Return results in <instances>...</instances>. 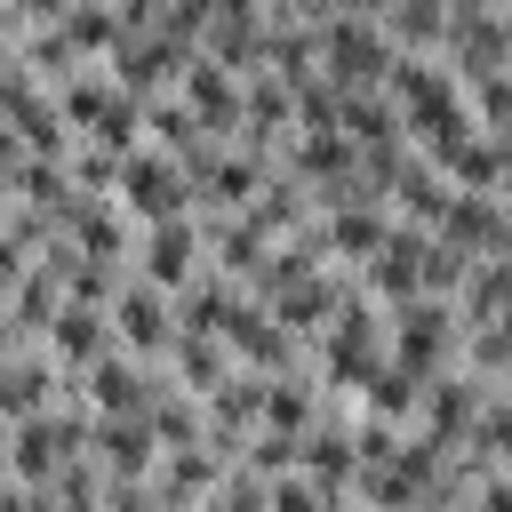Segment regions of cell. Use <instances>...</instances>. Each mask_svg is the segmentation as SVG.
<instances>
[{
    "label": "cell",
    "instance_id": "cell-9",
    "mask_svg": "<svg viewBox=\"0 0 512 512\" xmlns=\"http://www.w3.org/2000/svg\"><path fill=\"white\" fill-rule=\"evenodd\" d=\"M152 384H160V368H152V360H128L120 344L80 368V400H88L96 416H136V408L152 400Z\"/></svg>",
    "mask_w": 512,
    "mask_h": 512
},
{
    "label": "cell",
    "instance_id": "cell-3",
    "mask_svg": "<svg viewBox=\"0 0 512 512\" xmlns=\"http://www.w3.org/2000/svg\"><path fill=\"white\" fill-rule=\"evenodd\" d=\"M112 200H120L128 224H160V216H184V208H192V184H184V168H176L160 144H136V152L120 160Z\"/></svg>",
    "mask_w": 512,
    "mask_h": 512
},
{
    "label": "cell",
    "instance_id": "cell-29",
    "mask_svg": "<svg viewBox=\"0 0 512 512\" xmlns=\"http://www.w3.org/2000/svg\"><path fill=\"white\" fill-rule=\"evenodd\" d=\"M264 512H320V488L304 472H272L264 480Z\"/></svg>",
    "mask_w": 512,
    "mask_h": 512
},
{
    "label": "cell",
    "instance_id": "cell-23",
    "mask_svg": "<svg viewBox=\"0 0 512 512\" xmlns=\"http://www.w3.org/2000/svg\"><path fill=\"white\" fill-rule=\"evenodd\" d=\"M8 192H16L24 208H48V216L72 208V176H64V160H32V152H24V160L8 168Z\"/></svg>",
    "mask_w": 512,
    "mask_h": 512
},
{
    "label": "cell",
    "instance_id": "cell-28",
    "mask_svg": "<svg viewBox=\"0 0 512 512\" xmlns=\"http://www.w3.org/2000/svg\"><path fill=\"white\" fill-rule=\"evenodd\" d=\"M208 16H216V0H160V16H152V32H168V40H184V48H200V32H208Z\"/></svg>",
    "mask_w": 512,
    "mask_h": 512
},
{
    "label": "cell",
    "instance_id": "cell-1",
    "mask_svg": "<svg viewBox=\"0 0 512 512\" xmlns=\"http://www.w3.org/2000/svg\"><path fill=\"white\" fill-rule=\"evenodd\" d=\"M456 304L448 296H400L384 304V352L408 368V376H432V368H456Z\"/></svg>",
    "mask_w": 512,
    "mask_h": 512
},
{
    "label": "cell",
    "instance_id": "cell-15",
    "mask_svg": "<svg viewBox=\"0 0 512 512\" xmlns=\"http://www.w3.org/2000/svg\"><path fill=\"white\" fill-rule=\"evenodd\" d=\"M40 352H48L56 368H88L96 352H112V328H104V312H96V304H72V296H64V304H56V320L40 328Z\"/></svg>",
    "mask_w": 512,
    "mask_h": 512
},
{
    "label": "cell",
    "instance_id": "cell-34",
    "mask_svg": "<svg viewBox=\"0 0 512 512\" xmlns=\"http://www.w3.org/2000/svg\"><path fill=\"white\" fill-rule=\"evenodd\" d=\"M0 480H8V456H0Z\"/></svg>",
    "mask_w": 512,
    "mask_h": 512
},
{
    "label": "cell",
    "instance_id": "cell-17",
    "mask_svg": "<svg viewBox=\"0 0 512 512\" xmlns=\"http://www.w3.org/2000/svg\"><path fill=\"white\" fill-rule=\"evenodd\" d=\"M416 384H424V376H408L392 352H376V360L360 368V384H352V416H376V424H408V416H416Z\"/></svg>",
    "mask_w": 512,
    "mask_h": 512
},
{
    "label": "cell",
    "instance_id": "cell-16",
    "mask_svg": "<svg viewBox=\"0 0 512 512\" xmlns=\"http://www.w3.org/2000/svg\"><path fill=\"white\" fill-rule=\"evenodd\" d=\"M160 376L176 384V392H192V400H208L224 376H232V352H224V336H168V352H160Z\"/></svg>",
    "mask_w": 512,
    "mask_h": 512
},
{
    "label": "cell",
    "instance_id": "cell-8",
    "mask_svg": "<svg viewBox=\"0 0 512 512\" xmlns=\"http://www.w3.org/2000/svg\"><path fill=\"white\" fill-rule=\"evenodd\" d=\"M176 96H184V112H192L216 144L240 128V72H224L216 56H200V48H192V56H184V72H176Z\"/></svg>",
    "mask_w": 512,
    "mask_h": 512
},
{
    "label": "cell",
    "instance_id": "cell-24",
    "mask_svg": "<svg viewBox=\"0 0 512 512\" xmlns=\"http://www.w3.org/2000/svg\"><path fill=\"white\" fill-rule=\"evenodd\" d=\"M144 424H152V440L160 448H184V440H200V400L192 392H176L168 376L152 384V400H144Z\"/></svg>",
    "mask_w": 512,
    "mask_h": 512
},
{
    "label": "cell",
    "instance_id": "cell-32",
    "mask_svg": "<svg viewBox=\"0 0 512 512\" xmlns=\"http://www.w3.org/2000/svg\"><path fill=\"white\" fill-rule=\"evenodd\" d=\"M8 200H16V192H8V176H0V216H8Z\"/></svg>",
    "mask_w": 512,
    "mask_h": 512
},
{
    "label": "cell",
    "instance_id": "cell-31",
    "mask_svg": "<svg viewBox=\"0 0 512 512\" xmlns=\"http://www.w3.org/2000/svg\"><path fill=\"white\" fill-rule=\"evenodd\" d=\"M0 16H8L16 32H32V24H56V16H64V0H0Z\"/></svg>",
    "mask_w": 512,
    "mask_h": 512
},
{
    "label": "cell",
    "instance_id": "cell-13",
    "mask_svg": "<svg viewBox=\"0 0 512 512\" xmlns=\"http://www.w3.org/2000/svg\"><path fill=\"white\" fill-rule=\"evenodd\" d=\"M216 472H224V456H216L208 440H184V448H160V464H152L144 480L160 488V504H168V512H192V504L216 488Z\"/></svg>",
    "mask_w": 512,
    "mask_h": 512
},
{
    "label": "cell",
    "instance_id": "cell-5",
    "mask_svg": "<svg viewBox=\"0 0 512 512\" xmlns=\"http://www.w3.org/2000/svg\"><path fill=\"white\" fill-rule=\"evenodd\" d=\"M184 40H168V32H120L112 48H104V72H112V88L120 96H160V88H176V72H184Z\"/></svg>",
    "mask_w": 512,
    "mask_h": 512
},
{
    "label": "cell",
    "instance_id": "cell-20",
    "mask_svg": "<svg viewBox=\"0 0 512 512\" xmlns=\"http://www.w3.org/2000/svg\"><path fill=\"white\" fill-rule=\"evenodd\" d=\"M384 224H392V208L352 200V208H328V216H320V240H328V256H336V264H360V256L384 240Z\"/></svg>",
    "mask_w": 512,
    "mask_h": 512
},
{
    "label": "cell",
    "instance_id": "cell-10",
    "mask_svg": "<svg viewBox=\"0 0 512 512\" xmlns=\"http://www.w3.org/2000/svg\"><path fill=\"white\" fill-rule=\"evenodd\" d=\"M432 232H440L448 248H464V256H504V248H512L504 192H448V208H440Z\"/></svg>",
    "mask_w": 512,
    "mask_h": 512
},
{
    "label": "cell",
    "instance_id": "cell-2",
    "mask_svg": "<svg viewBox=\"0 0 512 512\" xmlns=\"http://www.w3.org/2000/svg\"><path fill=\"white\" fill-rule=\"evenodd\" d=\"M312 40H320V80L328 88H384L392 40L376 32V16H328Z\"/></svg>",
    "mask_w": 512,
    "mask_h": 512
},
{
    "label": "cell",
    "instance_id": "cell-26",
    "mask_svg": "<svg viewBox=\"0 0 512 512\" xmlns=\"http://www.w3.org/2000/svg\"><path fill=\"white\" fill-rule=\"evenodd\" d=\"M64 176H72V192H88V200H112V184H120V152H104V144H72L64 152Z\"/></svg>",
    "mask_w": 512,
    "mask_h": 512
},
{
    "label": "cell",
    "instance_id": "cell-12",
    "mask_svg": "<svg viewBox=\"0 0 512 512\" xmlns=\"http://www.w3.org/2000/svg\"><path fill=\"white\" fill-rule=\"evenodd\" d=\"M88 456L104 464V480H144V472L160 464V440H152L144 408H136V416H96V424H88Z\"/></svg>",
    "mask_w": 512,
    "mask_h": 512
},
{
    "label": "cell",
    "instance_id": "cell-21",
    "mask_svg": "<svg viewBox=\"0 0 512 512\" xmlns=\"http://www.w3.org/2000/svg\"><path fill=\"white\" fill-rule=\"evenodd\" d=\"M296 472H304L320 496H336V488L352 480V440H344L336 424H304V440H296Z\"/></svg>",
    "mask_w": 512,
    "mask_h": 512
},
{
    "label": "cell",
    "instance_id": "cell-11",
    "mask_svg": "<svg viewBox=\"0 0 512 512\" xmlns=\"http://www.w3.org/2000/svg\"><path fill=\"white\" fill-rule=\"evenodd\" d=\"M0 456H8V480H24V488H48V480H56V464H64L72 448H64L56 416H48V408H32V416H16V424L0 432Z\"/></svg>",
    "mask_w": 512,
    "mask_h": 512
},
{
    "label": "cell",
    "instance_id": "cell-4",
    "mask_svg": "<svg viewBox=\"0 0 512 512\" xmlns=\"http://www.w3.org/2000/svg\"><path fill=\"white\" fill-rule=\"evenodd\" d=\"M104 328H112V344L128 352V360H152L160 368V352H168V336H176V312H168V288H152V280H120L112 288V304H104Z\"/></svg>",
    "mask_w": 512,
    "mask_h": 512
},
{
    "label": "cell",
    "instance_id": "cell-30",
    "mask_svg": "<svg viewBox=\"0 0 512 512\" xmlns=\"http://www.w3.org/2000/svg\"><path fill=\"white\" fill-rule=\"evenodd\" d=\"M96 512H168L152 480H104V504Z\"/></svg>",
    "mask_w": 512,
    "mask_h": 512
},
{
    "label": "cell",
    "instance_id": "cell-22",
    "mask_svg": "<svg viewBox=\"0 0 512 512\" xmlns=\"http://www.w3.org/2000/svg\"><path fill=\"white\" fill-rule=\"evenodd\" d=\"M56 32H64V48H72L80 64H104V48L120 40V16H112V0H64Z\"/></svg>",
    "mask_w": 512,
    "mask_h": 512
},
{
    "label": "cell",
    "instance_id": "cell-33",
    "mask_svg": "<svg viewBox=\"0 0 512 512\" xmlns=\"http://www.w3.org/2000/svg\"><path fill=\"white\" fill-rule=\"evenodd\" d=\"M0 352H8V304H0Z\"/></svg>",
    "mask_w": 512,
    "mask_h": 512
},
{
    "label": "cell",
    "instance_id": "cell-25",
    "mask_svg": "<svg viewBox=\"0 0 512 512\" xmlns=\"http://www.w3.org/2000/svg\"><path fill=\"white\" fill-rule=\"evenodd\" d=\"M80 136H88V144H104V152H120V160H128V152H136V144H144V104H136V96H112V104H104V112H96V120H88V128H80Z\"/></svg>",
    "mask_w": 512,
    "mask_h": 512
},
{
    "label": "cell",
    "instance_id": "cell-18",
    "mask_svg": "<svg viewBox=\"0 0 512 512\" xmlns=\"http://www.w3.org/2000/svg\"><path fill=\"white\" fill-rule=\"evenodd\" d=\"M376 32L392 40V56H440L448 40V0H384Z\"/></svg>",
    "mask_w": 512,
    "mask_h": 512
},
{
    "label": "cell",
    "instance_id": "cell-6",
    "mask_svg": "<svg viewBox=\"0 0 512 512\" xmlns=\"http://www.w3.org/2000/svg\"><path fill=\"white\" fill-rule=\"evenodd\" d=\"M200 264H208V256H200V232H192V216L136 224V248H128V272H136V280H152V288H184Z\"/></svg>",
    "mask_w": 512,
    "mask_h": 512
},
{
    "label": "cell",
    "instance_id": "cell-27",
    "mask_svg": "<svg viewBox=\"0 0 512 512\" xmlns=\"http://www.w3.org/2000/svg\"><path fill=\"white\" fill-rule=\"evenodd\" d=\"M120 280H128V264H104V256H72V264H64V296H72V304H96V312L112 304Z\"/></svg>",
    "mask_w": 512,
    "mask_h": 512
},
{
    "label": "cell",
    "instance_id": "cell-14",
    "mask_svg": "<svg viewBox=\"0 0 512 512\" xmlns=\"http://www.w3.org/2000/svg\"><path fill=\"white\" fill-rule=\"evenodd\" d=\"M232 304H240V280H224L216 264H200L184 288H168V312H176L184 336H216V328L232 320Z\"/></svg>",
    "mask_w": 512,
    "mask_h": 512
},
{
    "label": "cell",
    "instance_id": "cell-19",
    "mask_svg": "<svg viewBox=\"0 0 512 512\" xmlns=\"http://www.w3.org/2000/svg\"><path fill=\"white\" fill-rule=\"evenodd\" d=\"M200 56H216L224 72H256V64H264V16L216 8V16H208V32H200Z\"/></svg>",
    "mask_w": 512,
    "mask_h": 512
},
{
    "label": "cell",
    "instance_id": "cell-7",
    "mask_svg": "<svg viewBox=\"0 0 512 512\" xmlns=\"http://www.w3.org/2000/svg\"><path fill=\"white\" fill-rule=\"evenodd\" d=\"M216 336H224V352H232L240 368H256V376H280V368H296V360H304V344H296L264 304H248V296L232 304V320H224Z\"/></svg>",
    "mask_w": 512,
    "mask_h": 512
}]
</instances>
